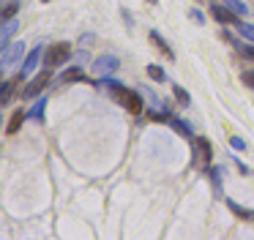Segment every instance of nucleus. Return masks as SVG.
<instances>
[{
  "mask_svg": "<svg viewBox=\"0 0 254 240\" xmlns=\"http://www.w3.org/2000/svg\"><path fill=\"white\" fill-rule=\"evenodd\" d=\"M99 85L110 87V90H112V96H115L118 101L123 104V107H126V112H131V115L145 112V109H142V96H139L137 90H128L126 85H121V82H110V79H101Z\"/></svg>",
  "mask_w": 254,
  "mask_h": 240,
  "instance_id": "nucleus-1",
  "label": "nucleus"
},
{
  "mask_svg": "<svg viewBox=\"0 0 254 240\" xmlns=\"http://www.w3.org/2000/svg\"><path fill=\"white\" fill-rule=\"evenodd\" d=\"M68 58H71V44H68V41H58V44H52V47H47L44 65H47V68H58V65H63Z\"/></svg>",
  "mask_w": 254,
  "mask_h": 240,
  "instance_id": "nucleus-2",
  "label": "nucleus"
},
{
  "mask_svg": "<svg viewBox=\"0 0 254 240\" xmlns=\"http://www.w3.org/2000/svg\"><path fill=\"white\" fill-rule=\"evenodd\" d=\"M210 158H213V147H210V142L205 139V136L194 139V167L205 172V169H210Z\"/></svg>",
  "mask_w": 254,
  "mask_h": 240,
  "instance_id": "nucleus-3",
  "label": "nucleus"
},
{
  "mask_svg": "<svg viewBox=\"0 0 254 240\" xmlns=\"http://www.w3.org/2000/svg\"><path fill=\"white\" fill-rule=\"evenodd\" d=\"M50 79H52V68H44L41 74H36L33 79L25 85V90H22V98H39L41 96V90H44L47 85H50Z\"/></svg>",
  "mask_w": 254,
  "mask_h": 240,
  "instance_id": "nucleus-4",
  "label": "nucleus"
},
{
  "mask_svg": "<svg viewBox=\"0 0 254 240\" xmlns=\"http://www.w3.org/2000/svg\"><path fill=\"white\" fill-rule=\"evenodd\" d=\"M118 58L115 55H101V58H96L93 60V74H99V76H107V74H112V71H118Z\"/></svg>",
  "mask_w": 254,
  "mask_h": 240,
  "instance_id": "nucleus-5",
  "label": "nucleus"
},
{
  "mask_svg": "<svg viewBox=\"0 0 254 240\" xmlns=\"http://www.w3.org/2000/svg\"><path fill=\"white\" fill-rule=\"evenodd\" d=\"M213 16L216 19L221 22V25H241V19H238V16L241 14H235V11L230 8V5H221V3H213Z\"/></svg>",
  "mask_w": 254,
  "mask_h": 240,
  "instance_id": "nucleus-6",
  "label": "nucleus"
},
{
  "mask_svg": "<svg viewBox=\"0 0 254 240\" xmlns=\"http://www.w3.org/2000/svg\"><path fill=\"white\" fill-rule=\"evenodd\" d=\"M22 55H25V44L22 41L6 44V47H3V68H6V65H11V63H17Z\"/></svg>",
  "mask_w": 254,
  "mask_h": 240,
  "instance_id": "nucleus-7",
  "label": "nucleus"
},
{
  "mask_svg": "<svg viewBox=\"0 0 254 240\" xmlns=\"http://www.w3.org/2000/svg\"><path fill=\"white\" fill-rule=\"evenodd\" d=\"M39 60H41V47H33L28 52V58H25V63H22V68H19V79H25L28 74H33L36 71V65H39Z\"/></svg>",
  "mask_w": 254,
  "mask_h": 240,
  "instance_id": "nucleus-8",
  "label": "nucleus"
},
{
  "mask_svg": "<svg viewBox=\"0 0 254 240\" xmlns=\"http://www.w3.org/2000/svg\"><path fill=\"white\" fill-rule=\"evenodd\" d=\"M150 41H153V47H156V49H161V52H164V58H167V60H175V52H172V49L167 47V41L159 36V30H150Z\"/></svg>",
  "mask_w": 254,
  "mask_h": 240,
  "instance_id": "nucleus-9",
  "label": "nucleus"
},
{
  "mask_svg": "<svg viewBox=\"0 0 254 240\" xmlns=\"http://www.w3.org/2000/svg\"><path fill=\"white\" fill-rule=\"evenodd\" d=\"M224 205L230 207V210L235 213L238 218H243V221H249V218H254V210H249V207H241L235 199H227V196H224Z\"/></svg>",
  "mask_w": 254,
  "mask_h": 240,
  "instance_id": "nucleus-10",
  "label": "nucleus"
},
{
  "mask_svg": "<svg viewBox=\"0 0 254 240\" xmlns=\"http://www.w3.org/2000/svg\"><path fill=\"white\" fill-rule=\"evenodd\" d=\"M25 118H28V112L17 109V112L11 115V120H8V125H6V134H8V136H11V134H17V131H19V125L25 123Z\"/></svg>",
  "mask_w": 254,
  "mask_h": 240,
  "instance_id": "nucleus-11",
  "label": "nucleus"
},
{
  "mask_svg": "<svg viewBox=\"0 0 254 240\" xmlns=\"http://www.w3.org/2000/svg\"><path fill=\"white\" fill-rule=\"evenodd\" d=\"M17 30H19V22H17V19L3 22V33H0V41H3V47H6V44H8V38H11Z\"/></svg>",
  "mask_w": 254,
  "mask_h": 240,
  "instance_id": "nucleus-12",
  "label": "nucleus"
},
{
  "mask_svg": "<svg viewBox=\"0 0 254 240\" xmlns=\"http://www.w3.org/2000/svg\"><path fill=\"white\" fill-rule=\"evenodd\" d=\"M17 82H19V76H14V79H8V82H3V87H0V90H3V93H0V104H3V107H6V104L8 101H11V96H14V85H17Z\"/></svg>",
  "mask_w": 254,
  "mask_h": 240,
  "instance_id": "nucleus-13",
  "label": "nucleus"
},
{
  "mask_svg": "<svg viewBox=\"0 0 254 240\" xmlns=\"http://www.w3.org/2000/svg\"><path fill=\"white\" fill-rule=\"evenodd\" d=\"M170 125L178 131L181 136H186V139H191V128H189V123H183L181 118H170Z\"/></svg>",
  "mask_w": 254,
  "mask_h": 240,
  "instance_id": "nucleus-14",
  "label": "nucleus"
},
{
  "mask_svg": "<svg viewBox=\"0 0 254 240\" xmlns=\"http://www.w3.org/2000/svg\"><path fill=\"white\" fill-rule=\"evenodd\" d=\"M44 107H47V101H44V98H39V101L33 104V109L28 112V118L30 120H44Z\"/></svg>",
  "mask_w": 254,
  "mask_h": 240,
  "instance_id": "nucleus-15",
  "label": "nucleus"
},
{
  "mask_svg": "<svg viewBox=\"0 0 254 240\" xmlns=\"http://www.w3.org/2000/svg\"><path fill=\"white\" fill-rule=\"evenodd\" d=\"M148 76H150V79H156V82H164V79H167V71L161 68V65L150 63V65H148Z\"/></svg>",
  "mask_w": 254,
  "mask_h": 240,
  "instance_id": "nucleus-16",
  "label": "nucleus"
},
{
  "mask_svg": "<svg viewBox=\"0 0 254 240\" xmlns=\"http://www.w3.org/2000/svg\"><path fill=\"white\" fill-rule=\"evenodd\" d=\"M170 118L172 115L167 112V109H159V107L150 109V120H156V123H170Z\"/></svg>",
  "mask_w": 254,
  "mask_h": 240,
  "instance_id": "nucleus-17",
  "label": "nucleus"
},
{
  "mask_svg": "<svg viewBox=\"0 0 254 240\" xmlns=\"http://www.w3.org/2000/svg\"><path fill=\"white\" fill-rule=\"evenodd\" d=\"M19 11V3L17 0H8V5H3V22H8V19H14V14Z\"/></svg>",
  "mask_w": 254,
  "mask_h": 240,
  "instance_id": "nucleus-18",
  "label": "nucleus"
},
{
  "mask_svg": "<svg viewBox=\"0 0 254 240\" xmlns=\"http://www.w3.org/2000/svg\"><path fill=\"white\" fill-rule=\"evenodd\" d=\"M238 33H241L246 41L254 44V25H246V22H241V25H238Z\"/></svg>",
  "mask_w": 254,
  "mask_h": 240,
  "instance_id": "nucleus-19",
  "label": "nucleus"
},
{
  "mask_svg": "<svg viewBox=\"0 0 254 240\" xmlns=\"http://www.w3.org/2000/svg\"><path fill=\"white\" fill-rule=\"evenodd\" d=\"M224 167H210V178H213V185H216V188H219V185H221V178H224Z\"/></svg>",
  "mask_w": 254,
  "mask_h": 240,
  "instance_id": "nucleus-20",
  "label": "nucleus"
},
{
  "mask_svg": "<svg viewBox=\"0 0 254 240\" xmlns=\"http://www.w3.org/2000/svg\"><path fill=\"white\" fill-rule=\"evenodd\" d=\"M85 76H82V71L79 68H71V71H66V74H63V82H82Z\"/></svg>",
  "mask_w": 254,
  "mask_h": 240,
  "instance_id": "nucleus-21",
  "label": "nucleus"
},
{
  "mask_svg": "<svg viewBox=\"0 0 254 240\" xmlns=\"http://www.w3.org/2000/svg\"><path fill=\"white\" fill-rule=\"evenodd\" d=\"M172 90H175V98H178V101H181L183 107H189V101H191V98H189V93L183 90L181 85H175V87H172Z\"/></svg>",
  "mask_w": 254,
  "mask_h": 240,
  "instance_id": "nucleus-22",
  "label": "nucleus"
},
{
  "mask_svg": "<svg viewBox=\"0 0 254 240\" xmlns=\"http://www.w3.org/2000/svg\"><path fill=\"white\" fill-rule=\"evenodd\" d=\"M224 5H230L235 14H246V3H241V0H224Z\"/></svg>",
  "mask_w": 254,
  "mask_h": 240,
  "instance_id": "nucleus-23",
  "label": "nucleus"
},
{
  "mask_svg": "<svg viewBox=\"0 0 254 240\" xmlns=\"http://www.w3.org/2000/svg\"><path fill=\"white\" fill-rule=\"evenodd\" d=\"M241 82H243L246 87H252V90H254V71H243V74H241Z\"/></svg>",
  "mask_w": 254,
  "mask_h": 240,
  "instance_id": "nucleus-24",
  "label": "nucleus"
},
{
  "mask_svg": "<svg viewBox=\"0 0 254 240\" xmlns=\"http://www.w3.org/2000/svg\"><path fill=\"white\" fill-rule=\"evenodd\" d=\"M189 16H191V19H194V22H197V25H205V14H202V11H197V8H191V11H189Z\"/></svg>",
  "mask_w": 254,
  "mask_h": 240,
  "instance_id": "nucleus-25",
  "label": "nucleus"
},
{
  "mask_svg": "<svg viewBox=\"0 0 254 240\" xmlns=\"http://www.w3.org/2000/svg\"><path fill=\"white\" fill-rule=\"evenodd\" d=\"M230 145L235 147V150H246V142H243L241 136H232V139H230Z\"/></svg>",
  "mask_w": 254,
  "mask_h": 240,
  "instance_id": "nucleus-26",
  "label": "nucleus"
},
{
  "mask_svg": "<svg viewBox=\"0 0 254 240\" xmlns=\"http://www.w3.org/2000/svg\"><path fill=\"white\" fill-rule=\"evenodd\" d=\"M241 55L246 60H254V47H241Z\"/></svg>",
  "mask_w": 254,
  "mask_h": 240,
  "instance_id": "nucleus-27",
  "label": "nucleus"
},
{
  "mask_svg": "<svg viewBox=\"0 0 254 240\" xmlns=\"http://www.w3.org/2000/svg\"><path fill=\"white\" fill-rule=\"evenodd\" d=\"M148 3H159V0H148Z\"/></svg>",
  "mask_w": 254,
  "mask_h": 240,
  "instance_id": "nucleus-28",
  "label": "nucleus"
},
{
  "mask_svg": "<svg viewBox=\"0 0 254 240\" xmlns=\"http://www.w3.org/2000/svg\"><path fill=\"white\" fill-rule=\"evenodd\" d=\"M41 3H50V0H41Z\"/></svg>",
  "mask_w": 254,
  "mask_h": 240,
  "instance_id": "nucleus-29",
  "label": "nucleus"
}]
</instances>
